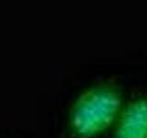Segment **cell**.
<instances>
[{"instance_id": "cell-2", "label": "cell", "mask_w": 147, "mask_h": 138, "mask_svg": "<svg viewBox=\"0 0 147 138\" xmlns=\"http://www.w3.org/2000/svg\"><path fill=\"white\" fill-rule=\"evenodd\" d=\"M115 138H147V98L132 100L121 110Z\"/></svg>"}, {"instance_id": "cell-1", "label": "cell", "mask_w": 147, "mask_h": 138, "mask_svg": "<svg viewBox=\"0 0 147 138\" xmlns=\"http://www.w3.org/2000/svg\"><path fill=\"white\" fill-rule=\"evenodd\" d=\"M121 94L111 84L86 89L73 103L69 126L75 138H91L111 125L121 112Z\"/></svg>"}]
</instances>
